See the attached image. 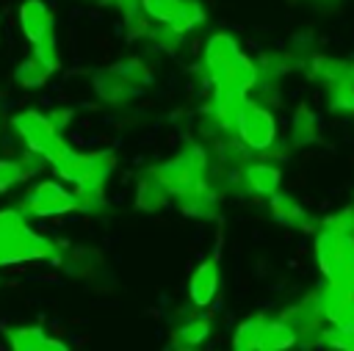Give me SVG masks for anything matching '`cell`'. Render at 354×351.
Returning <instances> with one entry per match:
<instances>
[{"label": "cell", "mask_w": 354, "mask_h": 351, "mask_svg": "<svg viewBox=\"0 0 354 351\" xmlns=\"http://www.w3.org/2000/svg\"><path fill=\"white\" fill-rule=\"evenodd\" d=\"M177 202H180L183 213H188V216H194V218H213L216 210H218V196H216V191L210 188V182H202L199 188H194V191L177 196Z\"/></svg>", "instance_id": "18"}, {"label": "cell", "mask_w": 354, "mask_h": 351, "mask_svg": "<svg viewBox=\"0 0 354 351\" xmlns=\"http://www.w3.org/2000/svg\"><path fill=\"white\" fill-rule=\"evenodd\" d=\"M257 64L249 58V55H238V61L232 64V69H230V75H227V80L224 83H230L232 88H238V91H252L254 86H257Z\"/></svg>", "instance_id": "22"}, {"label": "cell", "mask_w": 354, "mask_h": 351, "mask_svg": "<svg viewBox=\"0 0 354 351\" xmlns=\"http://www.w3.org/2000/svg\"><path fill=\"white\" fill-rule=\"evenodd\" d=\"M19 28L25 33V39L33 44V55H39L44 64L58 69V44H55L53 11L41 0H25L19 6Z\"/></svg>", "instance_id": "7"}, {"label": "cell", "mask_w": 354, "mask_h": 351, "mask_svg": "<svg viewBox=\"0 0 354 351\" xmlns=\"http://www.w3.org/2000/svg\"><path fill=\"white\" fill-rule=\"evenodd\" d=\"M321 227L326 229H335V232H343V235H354V207H346L335 216H326L321 221Z\"/></svg>", "instance_id": "28"}, {"label": "cell", "mask_w": 354, "mask_h": 351, "mask_svg": "<svg viewBox=\"0 0 354 351\" xmlns=\"http://www.w3.org/2000/svg\"><path fill=\"white\" fill-rule=\"evenodd\" d=\"M321 345L326 348H346V351H354V329H343V326H324L321 337H318Z\"/></svg>", "instance_id": "26"}, {"label": "cell", "mask_w": 354, "mask_h": 351, "mask_svg": "<svg viewBox=\"0 0 354 351\" xmlns=\"http://www.w3.org/2000/svg\"><path fill=\"white\" fill-rule=\"evenodd\" d=\"M332 326H343V329H354V296L337 310V315L329 321Z\"/></svg>", "instance_id": "29"}, {"label": "cell", "mask_w": 354, "mask_h": 351, "mask_svg": "<svg viewBox=\"0 0 354 351\" xmlns=\"http://www.w3.org/2000/svg\"><path fill=\"white\" fill-rule=\"evenodd\" d=\"M149 171L160 180L169 196H183L207 182V152L199 144H185L174 158L149 166Z\"/></svg>", "instance_id": "3"}, {"label": "cell", "mask_w": 354, "mask_h": 351, "mask_svg": "<svg viewBox=\"0 0 354 351\" xmlns=\"http://www.w3.org/2000/svg\"><path fill=\"white\" fill-rule=\"evenodd\" d=\"M279 180H282V171L274 166V163H266V160H257V163H246L243 171H241V182L246 191L257 193V196H271L279 191Z\"/></svg>", "instance_id": "16"}, {"label": "cell", "mask_w": 354, "mask_h": 351, "mask_svg": "<svg viewBox=\"0 0 354 351\" xmlns=\"http://www.w3.org/2000/svg\"><path fill=\"white\" fill-rule=\"evenodd\" d=\"M6 343L14 351H64L66 343L50 337L41 326H17L6 332Z\"/></svg>", "instance_id": "15"}, {"label": "cell", "mask_w": 354, "mask_h": 351, "mask_svg": "<svg viewBox=\"0 0 354 351\" xmlns=\"http://www.w3.org/2000/svg\"><path fill=\"white\" fill-rule=\"evenodd\" d=\"M213 326H210V318H188L183 321L174 332H171V345L174 348H199L202 343H207Z\"/></svg>", "instance_id": "20"}, {"label": "cell", "mask_w": 354, "mask_h": 351, "mask_svg": "<svg viewBox=\"0 0 354 351\" xmlns=\"http://www.w3.org/2000/svg\"><path fill=\"white\" fill-rule=\"evenodd\" d=\"M238 55L241 47L232 33H213L205 44V58H202V69L210 77V83H224Z\"/></svg>", "instance_id": "11"}, {"label": "cell", "mask_w": 354, "mask_h": 351, "mask_svg": "<svg viewBox=\"0 0 354 351\" xmlns=\"http://www.w3.org/2000/svg\"><path fill=\"white\" fill-rule=\"evenodd\" d=\"M315 260L329 282H340L354 263V235L321 227L315 235Z\"/></svg>", "instance_id": "9"}, {"label": "cell", "mask_w": 354, "mask_h": 351, "mask_svg": "<svg viewBox=\"0 0 354 351\" xmlns=\"http://www.w3.org/2000/svg\"><path fill=\"white\" fill-rule=\"evenodd\" d=\"M116 166L113 152H75L72 146L53 160V169L61 180L75 185V196L80 210H100L105 205V182Z\"/></svg>", "instance_id": "1"}, {"label": "cell", "mask_w": 354, "mask_h": 351, "mask_svg": "<svg viewBox=\"0 0 354 351\" xmlns=\"http://www.w3.org/2000/svg\"><path fill=\"white\" fill-rule=\"evenodd\" d=\"M30 216L47 218V216H64V213H75L80 210L75 191H66L61 182L55 180H41L36 182L28 193H25V205H22Z\"/></svg>", "instance_id": "10"}, {"label": "cell", "mask_w": 354, "mask_h": 351, "mask_svg": "<svg viewBox=\"0 0 354 351\" xmlns=\"http://www.w3.org/2000/svg\"><path fill=\"white\" fill-rule=\"evenodd\" d=\"M180 3L183 0H138L141 11L155 22H171L174 14L180 11Z\"/></svg>", "instance_id": "25"}, {"label": "cell", "mask_w": 354, "mask_h": 351, "mask_svg": "<svg viewBox=\"0 0 354 351\" xmlns=\"http://www.w3.org/2000/svg\"><path fill=\"white\" fill-rule=\"evenodd\" d=\"M268 210L271 216L282 224V227H290V229H301V232H310L313 229V221L307 216V210L301 207V202H296V196L290 193H271L268 196Z\"/></svg>", "instance_id": "14"}, {"label": "cell", "mask_w": 354, "mask_h": 351, "mask_svg": "<svg viewBox=\"0 0 354 351\" xmlns=\"http://www.w3.org/2000/svg\"><path fill=\"white\" fill-rule=\"evenodd\" d=\"M318 135H321V122L315 111L307 102H299L290 116V135H288L290 146H310L318 141Z\"/></svg>", "instance_id": "17"}, {"label": "cell", "mask_w": 354, "mask_h": 351, "mask_svg": "<svg viewBox=\"0 0 354 351\" xmlns=\"http://www.w3.org/2000/svg\"><path fill=\"white\" fill-rule=\"evenodd\" d=\"M216 293H218V257H207L194 268L188 279V298L199 310V307H210Z\"/></svg>", "instance_id": "13"}, {"label": "cell", "mask_w": 354, "mask_h": 351, "mask_svg": "<svg viewBox=\"0 0 354 351\" xmlns=\"http://www.w3.org/2000/svg\"><path fill=\"white\" fill-rule=\"evenodd\" d=\"M232 133L235 138L254 149V152H268L277 146L279 135H277V119L274 113L260 105V102H252V99H243L241 108L235 111V119H232Z\"/></svg>", "instance_id": "6"}, {"label": "cell", "mask_w": 354, "mask_h": 351, "mask_svg": "<svg viewBox=\"0 0 354 351\" xmlns=\"http://www.w3.org/2000/svg\"><path fill=\"white\" fill-rule=\"evenodd\" d=\"M50 122L55 124V130H58V133H64V127L72 122V111H64V108H61V111H53Z\"/></svg>", "instance_id": "30"}, {"label": "cell", "mask_w": 354, "mask_h": 351, "mask_svg": "<svg viewBox=\"0 0 354 351\" xmlns=\"http://www.w3.org/2000/svg\"><path fill=\"white\" fill-rule=\"evenodd\" d=\"M58 254L61 243L41 232H33L19 210H0V268L55 260Z\"/></svg>", "instance_id": "2"}, {"label": "cell", "mask_w": 354, "mask_h": 351, "mask_svg": "<svg viewBox=\"0 0 354 351\" xmlns=\"http://www.w3.org/2000/svg\"><path fill=\"white\" fill-rule=\"evenodd\" d=\"M326 105L332 113L340 116H354V86L348 83H337L326 88Z\"/></svg>", "instance_id": "24"}, {"label": "cell", "mask_w": 354, "mask_h": 351, "mask_svg": "<svg viewBox=\"0 0 354 351\" xmlns=\"http://www.w3.org/2000/svg\"><path fill=\"white\" fill-rule=\"evenodd\" d=\"M28 174L22 169V160H0V193L8 191L11 185L22 182Z\"/></svg>", "instance_id": "27"}, {"label": "cell", "mask_w": 354, "mask_h": 351, "mask_svg": "<svg viewBox=\"0 0 354 351\" xmlns=\"http://www.w3.org/2000/svg\"><path fill=\"white\" fill-rule=\"evenodd\" d=\"M205 17H207V14H205V6H202L199 0H183V3H180V11L174 14V19H171L169 25H171L177 33L185 36L188 30L199 28V25L205 22Z\"/></svg>", "instance_id": "23"}, {"label": "cell", "mask_w": 354, "mask_h": 351, "mask_svg": "<svg viewBox=\"0 0 354 351\" xmlns=\"http://www.w3.org/2000/svg\"><path fill=\"white\" fill-rule=\"evenodd\" d=\"M307 75H310V80L321 83L324 88L337 86V83L354 86V61H351V58L310 55V58H307Z\"/></svg>", "instance_id": "12"}, {"label": "cell", "mask_w": 354, "mask_h": 351, "mask_svg": "<svg viewBox=\"0 0 354 351\" xmlns=\"http://www.w3.org/2000/svg\"><path fill=\"white\" fill-rule=\"evenodd\" d=\"M296 329L288 321H271V318H246L235 326L232 345L238 351H282L288 345H296Z\"/></svg>", "instance_id": "5"}, {"label": "cell", "mask_w": 354, "mask_h": 351, "mask_svg": "<svg viewBox=\"0 0 354 351\" xmlns=\"http://www.w3.org/2000/svg\"><path fill=\"white\" fill-rule=\"evenodd\" d=\"M149 66L141 58H124L113 66H105L94 75V91L100 99L111 105H122L141 94V88L149 83Z\"/></svg>", "instance_id": "4"}, {"label": "cell", "mask_w": 354, "mask_h": 351, "mask_svg": "<svg viewBox=\"0 0 354 351\" xmlns=\"http://www.w3.org/2000/svg\"><path fill=\"white\" fill-rule=\"evenodd\" d=\"M169 202V191L160 185V180L147 169L138 180V188H136V207L138 210H147V213H155L160 207H166Z\"/></svg>", "instance_id": "19"}, {"label": "cell", "mask_w": 354, "mask_h": 351, "mask_svg": "<svg viewBox=\"0 0 354 351\" xmlns=\"http://www.w3.org/2000/svg\"><path fill=\"white\" fill-rule=\"evenodd\" d=\"M53 72H55V69H53L50 64H44L39 55H30V58H25V61L14 69V80H17L19 86H25V88H36V86H41Z\"/></svg>", "instance_id": "21"}, {"label": "cell", "mask_w": 354, "mask_h": 351, "mask_svg": "<svg viewBox=\"0 0 354 351\" xmlns=\"http://www.w3.org/2000/svg\"><path fill=\"white\" fill-rule=\"evenodd\" d=\"M14 130L19 133V138L25 141V146L30 149V152H36V155H41L44 160H55V158H61L66 149H69V144L64 141V135L55 130V124L50 122V116H44V113H39V111H22V113H17L14 116Z\"/></svg>", "instance_id": "8"}]
</instances>
